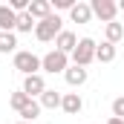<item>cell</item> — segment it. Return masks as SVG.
I'll return each instance as SVG.
<instances>
[{"instance_id":"6da1fadb","label":"cell","mask_w":124,"mask_h":124,"mask_svg":"<svg viewBox=\"0 0 124 124\" xmlns=\"http://www.w3.org/2000/svg\"><path fill=\"white\" fill-rule=\"evenodd\" d=\"M61 23H63V20H61V15H58V12H55V15H49V17H43V20H38V26H35V38H38L40 43L55 40V38L63 32Z\"/></svg>"},{"instance_id":"7a4b0ae2","label":"cell","mask_w":124,"mask_h":124,"mask_svg":"<svg viewBox=\"0 0 124 124\" xmlns=\"http://www.w3.org/2000/svg\"><path fill=\"white\" fill-rule=\"evenodd\" d=\"M12 63H15V69H17L23 78H26V75H38V72H40V58H38L35 52H29V49H17Z\"/></svg>"},{"instance_id":"3957f363","label":"cell","mask_w":124,"mask_h":124,"mask_svg":"<svg viewBox=\"0 0 124 124\" xmlns=\"http://www.w3.org/2000/svg\"><path fill=\"white\" fill-rule=\"evenodd\" d=\"M95 46H98V43H95L93 38H81V40H78V46H75V52L69 55V58H72V63L87 69V66L95 61Z\"/></svg>"},{"instance_id":"277c9868","label":"cell","mask_w":124,"mask_h":124,"mask_svg":"<svg viewBox=\"0 0 124 124\" xmlns=\"http://www.w3.org/2000/svg\"><path fill=\"white\" fill-rule=\"evenodd\" d=\"M40 69L49 72V75H55V72H66V69H69V55L52 49V52H46V55L40 58Z\"/></svg>"},{"instance_id":"5b68a950","label":"cell","mask_w":124,"mask_h":124,"mask_svg":"<svg viewBox=\"0 0 124 124\" xmlns=\"http://www.w3.org/2000/svg\"><path fill=\"white\" fill-rule=\"evenodd\" d=\"M90 6H93V17L104 20V26L113 23L116 15H118V3H113V0H93Z\"/></svg>"},{"instance_id":"8992f818","label":"cell","mask_w":124,"mask_h":124,"mask_svg":"<svg viewBox=\"0 0 124 124\" xmlns=\"http://www.w3.org/2000/svg\"><path fill=\"white\" fill-rule=\"evenodd\" d=\"M20 90H23V93L29 95V98H40V95L46 93L49 87H46V81H43V75L38 72V75H26V78H23V87H20Z\"/></svg>"},{"instance_id":"52a82bcc","label":"cell","mask_w":124,"mask_h":124,"mask_svg":"<svg viewBox=\"0 0 124 124\" xmlns=\"http://www.w3.org/2000/svg\"><path fill=\"white\" fill-rule=\"evenodd\" d=\"M75 46H78V35H75V32H69V29H63L61 35L55 38V49L63 52V55H72V52H75Z\"/></svg>"},{"instance_id":"ba28073f","label":"cell","mask_w":124,"mask_h":124,"mask_svg":"<svg viewBox=\"0 0 124 124\" xmlns=\"http://www.w3.org/2000/svg\"><path fill=\"white\" fill-rule=\"evenodd\" d=\"M69 20H72V23H90V20H93V6L84 3V0H78V3L69 9Z\"/></svg>"},{"instance_id":"9c48e42d","label":"cell","mask_w":124,"mask_h":124,"mask_svg":"<svg viewBox=\"0 0 124 124\" xmlns=\"http://www.w3.org/2000/svg\"><path fill=\"white\" fill-rule=\"evenodd\" d=\"M61 110L66 116H78L81 110H84V98L78 93H63V101H61Z\"/></svg>"},{"instance_id":"30bf717a","label":"cell","mask_w":124,"mask_h":124,"mask_svg":"<svg viewBox=\"0 0 124 124\" xmlns=\"http://www.w3.org/2000/svg\"><path fill=\"white\" fill-rule=\"evenodd\" d=\"M63 78H66V84H69V87H84V84H87V78H90V72H87L84 66L69 63V69L63 72Z\"/></svg>"},{"instance_id":"8fae6325","label":"cell","mask_w":124,"mask_h":124,"mask_svg":"<svg viewBox=\"0 0 124 124\" xmlns=\"http://www.w3.org/2000/svg\"><path fill=\"white\" fill-rule=\"evenodd\" d=\"M17 26V12L12 9V6H0V32H15Z\"/></svg>"},{"instance_id":"7c38bea8","label":"cell","mask_w":124,"mask_h":124,"mask_svg":"<svg viewBox=\"0 0 124 124\" xmlns=\"http://www.w3.org/2000/svg\"><path fill=\"white\" fill-rule=\"evenodd\" d=\"M29 15L35 20H43L52 15V0H29Z\"/></svg>"},{"instance_id":"4fadbf2b","label":"cell","mask_w":124,"mask_h":124,"mask_svg":"<svg viewBox=\"0 0 124 124\" xmlns=\"http://www.w3.org/2000/svg\"><path fill=\"white\" fill-rule=\"evenodd\" d=\"M63 101V95L58 93V90H46V93L38 98V104H40V110H58Z\"/></svg>"},{"instance_id":"5bb4252c","label":"cell","mask_w":124,"mask_h":124,"mask_svg":"<svg viewBox=\"0 0 124 124\" xmlns=\"http://www.w3.org/2000/svg\"><path fill=\"white\" fill-rule=\"evenodd\" d=\"M95 61H101V63H113L116 61V43H98L95 46Z\"/></svg>"},{"instance_id":"9a60e30c","label":"cell","mask_w":124,"mask_h":124,"mask_svg":"<svg viewBox=\"0 0 124 124\" xmlns=\"http://www.w3.org/2000/svg\"><path fill=\"white\" fill-rule=\"evenodd\" d=\"M121 38H124V26L118 20H113V23L104 26V40H107V43H118Z\"/></svg>"},{"instance_id":"2e32d148","label":"cell","mask_w":124,"mask_h":124,"mask_svg":"<svg viewBox=\"0 0 124 124\" xmlns=\"http://www.w3.org/2000/svg\"><path fill=\"white\" fill-rule=\"evenodd\" d=\"M17 52V35L15 32H0V55Z\"/></svg>"},{"instance_id":"e0dca14e","label":"cell","mask_w":124,"mask_h":124,"mask_svg":"<svg viewBox=\"0 0 124 124\" xmlns=\"http://www.w3.org/2000/svg\"><path fill=\"white\" fill-rule=\"evenodd\" d=\"M35 26H38V20L32 17L29 12H23V15H17V26H15V32H23V35H32V32H35Z\"/></svg>"},{"instance_id":"ac0fdd59","label":"cell","mask_w":124,"mask_h":124,"mask_svg":"<svg viewBox=\"0 0 124 124\" xmlns=\"http://www.w3.org/2000/svg\"><path fill=\"white\" fill-rule=\"evenodd\" d=\"M17 116H20V121H29V124H32L35 118H38V116H40V104L32 98V101L26 104V107H23V110H20V113H17Z\"/></svg>"},{"instance_id":"d6986e66","label":"cell","mask_w":124,"mask_h":124,"mask_svg":"<svg viewBox=\"0 0 124 124\" xmlns=\"http://www.w3.org/2000/svg\"><path fill=\"white\" fill-rule=\"evenodd\" d=\"M29 101H32V98L23 93V90H17V93H12V95H9V107H12V110H17V113H20V110H23Z\"/></svg>"},{"instance_id":"ffe728a7","label":"cell","mask_w":124,"mask_h":124,"mask_svg":"<svg viewBox=\"0 0 124 124\" xmlns=\"http://www.w3.org/2000/svg\"><path fill=\"white\" fill-rule=\"evenodd\" d=\"M113 118H121L124 121V95H118V98L113 101Z\"/></svg>"},{"instance_id":"44dd1931","label":"cell","mask_w":124,"mask_h":124,"mask_svg":"<svg viewBox=\"0 0 124 124\" xmlns=\"http://www.w3.org/2000/svg\"><path fill=\"white\" fill-rule=\"evenodd\" d=\"M75 3H78V0H52V6H55V9H66V12H69Z\"/></svg>"},{"instance_id":"7402d4cb","label":"cell","mask_w":124,"mask_h":124,"mask_svg":"<svg viewBox=\"0 0 124 124\" xmlns=\"http://www.w3.org/2000/svg\"><path fill=\"white\" fill-rule=\"evenodd\" d=\"M107 124H124V121H121V118H113V116H110V121H107Z\"/></svg>"},{"instance_id":"603a6c76","label":"cell","mask_w":124,"mask_h":124,"mask_svg":"<svg viewBox=\"0 0 124 124\" xmlns=\"http://www.w3.org/2000/svg\"><path fill=\"white\" fill-rule=\"evenodd\" d=\"M118 12H121V15H124V0H121V3H118Z\"/></svg>"},{"instance_id":"cb8c5ba5","label":"cell","mask_w":124,"mask_h":124,"mask_svg":"<svg viewBox=\"0 0 124 124\" xmlns=\"http://www.w3.org/2000/svg\"><path fill=\"white\" fill-rule=\"evenodd\" d=\"M17 124H29V121H17Z\"/></svg>"},{"instance_id":"d4e9b609","label":"cell","mask_w":124,"mask_h":124,"mask_svg":"<svg viewBox=\"0 0 124 124\" xmlns=\"http://www.w3.org/2000/svg\"><path fill=\"white\" fill-rule=\"evenodd\" d=\"M121 26H124V23H121Z\"/></svg>"}]
</instances>
